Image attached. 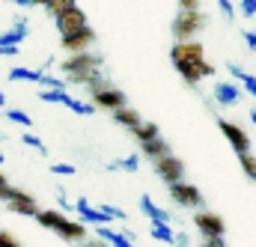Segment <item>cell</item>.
I'll list each match as a JSON object with an SVG mask.
<instances>
[{"instance_id":"6da1fadb","label":"cell","mask_w":256,"mask_h":247,"mask_svg":"<svg viewBox=\"0 0 256 247\" xmlns=\"http://www.w3.org/2000/svg\"><path fill=\"white\" fill-rule=\"evenodd\" d=\"M170 60L176 66V72L188 80V84H200L202 78H212L214 74V66L206 60V51L200 42H176L170 48Z\"/></svg>"},{"instance_id":"7a4b0ae2","label":"cell","mask_w":256,"mask_h":247,"mask_svg":"<svg viewBox=\"0 0 256 247\" xmlns=\"http://www.w3.org/2000/svg\"><path fill=\"white\" fill-rule=\"evenodd\" d=\"M98 66H102V60L86 51V54H74V57L63 60L60 68L66 74V84H84V86H90V92H98V90H104V84L98 78Z\"/></svg>"},{"instance_id":"3957f363","label":"cell","mask_w":256,"mask_h":247,"mask_svg":"<svg viewBox=\"0 0 256 247\" xmlns=\"http://www.w3.org/2000/svg\"><path fill=\"white\" fill-rule=\"evenodd\" d=\"M206 27V15L202 12H179L173 18V39L176 42H194V36Z\"/></svg>"},{"instance_id":"277c9868","label":"cell","mask_w":256,"mask_h":247,"mask_svg":"<svg viewBox=\"0 0 256 247\" xmlns=\"http://www.w3.org/2000/svg\"><path fill=\"white\" fill-rule=\"evenodd\" d=\"M194 226L200 230V236H202V238H224V232H226L224 218H220V214H214V212H206V208L194 214Z\"/></svg>"},{"instance_id":"5b68a950","label":"cell","mask_w":256,"mask_h":247,"mask_svg":"<svg viewBox=\"0 0 256 247\" xmlns=\"http://www.w3.org/2000/svg\"><path fill=\"white\" fill-rule=\"evenodd\" d=\"M218 128H220V134L230 140V146L236 149V155L250 152V137H248V131H244L242 125L230 122V120H218Z\"/></svg>"},{"instance_id":"8992f818","label":"cell","mask_w":256,"mask_h":247,"mask_svg":"<svg viewBox=\"0 0 256 247\" xmlns=\"http://www.w3.org/2000/svg\"><path fill=\"white\" fill-rule=\"evenodd\" d=\"M155 164V173L170 185H179V182H185V164L176 158V155H167V158H161V161H152Z\"/></svg>"},{"instance_id":"52a82bcc","label":"cell","mask_w":256,"mask_h":247,"mask_svg":"<svg viewBox=\"0 0 256 247\" xmlns=\"http://www.w3.org/2000/svg\"><path fill=\"white\" fill-rule=\"evenodd\" d=\"M170 200L182 208H200L202 206V194L196 185H188V182H179V185H170Z\"/></svg>"},{"instance_id":"ba28073f","label":"cell","mask_w":256,"mask_h":247,"mask_svg":"<svg viewBox=\"0 0 256 247\" xmlns=\"http://www.w3.org/2000/svg\"><path fill=\"white\" fill-rule=\"evenodd\" d=\"M92 42H96V30H92V27H84V30H78V33H72V36H63V39H60L63 51H68V57H74V54H86Z\"/></svg>"},{"instance_id":"9c48e42d","label":"cell","mask_w":256,"mask_h":247,"mask_svg":"<svg viewBox=\"0 0 256 247\" xmlns=\"http://www.w3.org/2000/svg\"><path fill=\"white\" fill-rule=\"evenodd\" d=\"M27 33H30V18H27V15H18V18H12L9 30L0 33V45H6V48H21V42L27 39Z\"/></svg>"},{"instance_id":"30bf717a","label":"cell","mask_w":256,"mask_h":247,"mask_svg":"<svg viewBox=\"0 0 256 247\" xmlns=\"http://www.w3.org/2000/svg\"><path fill=\"white\" fill-rule=\"evenodd\" d=\"M212 96H214V102H218L220 108H236V104L242 102L244 90H242V84H236V80H220V84H214Z\"/></svg>"},{"instance_id":"8fae6325","label":"cell","mask_w":256,"mask_h":247,"mask_svg":"<svg viewBox=\"0 0 256 247\" xmlns=\"http://www.w3.org/2000/svg\"><path fill=\"white\" fill-rule=\"evenodd\" d=\"M92 104H96V110H120V108H126V96L120 92V90H114V86H104V90H98V92H92V98H90Z\"/></svg>"},{"instance_id":"7c38bea8","label":"cell","mask_w":256,"mask_h":247,"mask_svg":"<svg viewBox=\"0 0 256 247\" xmlns=\"http://www.w3.org/2000/svg\"><path fill=\"white\" fill-rule=\"evenodd\" d=\"M57 21V30H60V39L63 36H72V33H78V30H84V27H90L86 24V15H84V9H68V12H63L60 18H54Z\"/></svg>"},{"instance_id":"4fadbf2b","label":"cell","mask_w":256,"mask_h":247,"mask_svg":"<svg viewBox=\"0 0 256 247\" xmlns=\"http://www.w3.org/2000/svg\"><path fill=\"white\" fill-rule=\"evenodd\" d=\"M74 212H78V218H80V224L86 226V224H92V226H108L110 220L102 214V208H96L86 196H78L74 200Z\"/></svg>"},{"instance_id":"5bb4252c","label":"cell","mask_w":256,"mask_h":247,"mask_svg":"<svg viewBox=\"0 0 256 247\" xmlns=\"http://www.w3.org/2000/svg\"><path fill=\"white\" fill-rule=\"evenodd\" d=\"M96 236L98 242H104L108 247H134V242L128 238L122 230H114V226H96Z\"/></svg>"},{"instance_id":"9a60e30c","label":"cell","mask_w":256,"mask_h":247,"mask_svg":"<svg viewBox=\"0 0 256 247\" xmlns=\"http://www.w3.org/2000/svg\"><path fill=\"white\" fill-rule=\"evenodd\" d=\"M140 212H143L152 224H170V212H164L161 206H155V200H152L149 194L140 196Z\"/></svg>"},{"instance_id":"2e32d148","label":"cell","mask_w":256,"mask_h":247,"mask_svg":"<svg viewBox=\"0 0 256 247\" xmlns=\"http://www.w3.org/2000/svg\"><path fill=\"white\" fill-rule=\"evenodd\" d=\"M226 68H230V74H232V78L242 84V90H244V92H248V96H250V98L256 102V74L244 72L238 62H226Z\"/></svg>"},{"instance_id":"e0dca14e","label":"cell","mask_w":256,"mask_h":247,"mask_svg":"<svg viewBox=\"0 0 256 247\" xmlns=\"http://www.w3.org/2000/svg\"><path fill=\"white\" fill-rule=\"evenodd\" d=\"M57 236H60L63 242H74V244H84V242H86V226H84L80 220H66L63 226L57 230Z\"/></svg>"},{"instance_id":"ac0fdd59","label":"cell","mask_w":256,"mask_h":247,"mask_svg":"<svg viewBox=\"0 0 256 247\" xmlns=\"http://www.w3.org/2000/svg\"><path fill=\"white\" fill-rule=\"evenodd\" d=\"M140 155H143V158H149V161H161V158H167V155H170V146H167V140H164V137H155V140H149V143H143V146H140Z\"/></svg>"},{"instance_id":"d6986e66","label":"cell","mask_w":256,"mask_h":247,"mask_svg":"<svg viewBox=\"0 0 256 247\" xmlns=\"http://www.w3.org/2000/svg\"><path fill=\"white\" fill-rule=\"evenodd\" d=\"M9 212H12V214H24V218H36L42 208L36 206V200H33L30 194H21L18 200H12V202H9Z\"/></svg>"},{"instance_id":"ffe728a7","label":"cell","mask_w":256,"mask_h":247,"mask_svg":"<svg viewBox=\"0 0 256 247\" xmlns=\"http://www.w3.org/2000/svg\"><path fill=\"white\" fill-rule=\"evenodd\" d=\"M36 220H39V224H42L45 230H54V232H57V230L63 226L68 218H66L63 212H57V208H42V212L36 214Z\"/></svg>"},{"instance_id":"44dd1931","label":"cell","mask_w":256,"mask_h":247,"mask_svg":"<svg viewBox=\"0 0 256 247\" xmlns=\"http://www.w3.org/2000/svg\"><path fill=\"white\" fill-rule=\"evenodd\" d=\"M9 80L39 84V80H42V72H39V68H27V66H12V68H9Z\"/></svg>"},{"instance_id":"7402d4cb","label":"cell","mask_w":256,"mask_h":247,"mask_svg":"<svg viewBox=\"0 0 256 247\" xmlns=\"http://www.w3.org/2000/svg\"><path fill=\"white\" fill-rule=\"evenodd\" d=\"M108 170H114V173H137L140 170V155H126V158L108 161Z\"/></svg>"},{"instance_id":"603a6c76","label":"cell","mask_w":256,"mask_h":247,"mask_svg":"<svg viewBox=\"0 0 256 247\" xmlns=\"http://www.w3.org/2000/svg\"><path fill=\"white\" fill-rule=\"evenodd\" d=\"M114 122L126 125L128 131H134L137 125H143V120H140V114H137V110H131V108H120V110H114Z\"/></svg>"},{"instance_id":"cb8c5ba5","label":"cell","mask_w":256,"mask_h":247,"mask_svg":"<svg viewBox=\"0 0 256 247\" xmlns=\"http://www.w3.org/2000/svg\"><path fill=\"white\" fill-rule=\"evenodd\" d=\"M131 137L143 146V143H149V140H155V137H161V134H158V125L155 122H143V125H137V128L131 131Z\"/></svg>"},{"instance_id":"d4e9b609","label":"cell","mask_w":256,"mask_h":247,"mask_svg":"<svg viewBox=\"0 0 256 247\" xmlns=\"http://www.w3.org/2000/svg\"><path fill=\"white\" fill-rule=\"evenodd\" d=\"M63 108H68V110L78 114V116H92V114H96V104H92V102H84V98H74V96H68V102H66Z\"/></svg>"},{"instance_id":"484cf974","label":"cell","mask_w":256,"mask_h":247,"mask_svg":"<svg viewBox=\"0 0 256 247\" xmlns=\"http://www.w3.org/2000/svg\"><path fill=\"white\" fill-rule=\"evenodd\" d=\"M149 236H152L155 242H164V244H173V242H176V232L170 230V224H152V226H149Z\"/></svg>"},{"instance_id":"4316f807","label":"cell","mask_w":256,"mask_h":247,"mask_svg":"<svg viewBox=\"0 0 256 247\" xmlns=\"http://www.w3.org/2000/svg\"><path fill=\"white\" fill-rule=\"evenodd\" d=\"M3 114H6V120H9V122L21 125V128H30V125H33V120H30V114H24L21 108H6Z\"/></svg>"},{"instance_id":"83f0119b","label":"cell","mask_w":256,"mask_h":247,"mask_svg":"<svg viewBox=\"0 0 256 247\" xmlns=\"http://www.w3.org/2000/svg\"><path fill=\"white\" fill-rule=\"evenodd\" d=\"M39 98L48 102V104H66L68 102V92L66 90H39Z\"/></svg>"},{"instance_id":"f1b7e54d","label":"cell","mask_w":256,"mask_h":247,"mask_svg":"<svg viewBox=\"0 0 256 247\" xmlns=\"http://www.w3.org/2000/svg\"><path fill=\"white\" fill-rule=\"evenodd\" d=\"M42 90H66V78H57L51 72H42V80H39Z\"/></svg>"},{"instance_id":"f546056e","label":"cell","mask_w":256,"mask_h":247,"mask_svg":"<svg viewBox=\"0 0 256 247\" xmlns=\"http://www.w3.org/2000/svg\"><path fill=\"white\" fill-rule=\"evenodd\" d=\"M238 161H242V170H244V176L256 182V155L244 152V155H238Z\"/></svg>"},{"instance_id":"4dcf8cb0","label":"cell","mask_w":256,"mask_h":247,"mask_svg":"<svg viewBox=\"0 0 256 247\" xmlns=\"http://www.w3.org/2000/svg\"><path fill=\"white\" fill-rule=\"evenodd\" d=\"M21 143H24V146H30V149H36V152H42V155H48L45 143H42V140H39L33 131H24V134H21Z\"/></svg>"},{"instance_id":"1f68e13d","label":"cell","mask_w":256,"mask_h":247,"mask_svg":"<svg viewBox=\"0 0 256 247\" xmlns=\"http://www.w3.org/2000/svg\"><path fill=\"white\" fill-rule=\"evenodd\" d=\"M74 6H78V3H74V0H54V3H51V6H48V12H51V15H54V18H60V15H63V12H68V9H74Z\"/></svg>"},{"instance_id":"d6a6232c","label":"cell","mask_w":256,"mask_h":247,"mask_svg":"<svg viewBox=\"0 0 256 247\" xmlns=\"http://www.w3.org/2000/svg\"><path fill=\"white\" fill-rule=\"evenodd\" d=\"M98 208H102V214H104L108 220H126V212L116 208V206H98Z\"/></svg>"},{"instance_id":"836d02e7","label":"cell","mask_w":256,"mask_h":247,"mask_svg":"<svg viewBox=\"0 0 256 247\" xmlns=\"http://www.w3.org/2000/svg\"><path fill=\"white\" fill-rule=\"evenodd\" d=\"M238 9L244 18H256V0H238Z\"/></svg>"},{"instance_id":"e575fe53","label":"cell","mask_w":256,"mask_h":247,"mask_svg":"<svg viewBox=\"0 0 256 247\" xmlns=\"http://www.w3.org/2000/svg\"><path fill=\"white\" fill-rule=\"evenodd\" d=\"M54 176H74V164H51Z\"/></svg>"},{"instance_id":"d590c367","label":"cell","mask_w":256,"mask_h":247,"mask_svg":"<svg viewBox=\"0 0 256 247\" xmlns=\"http://www.w3.org/2000/svg\"><path fill=\"white\" fill-rule=\"evenodd\" d=\"M218 6H220V12H224V18H226V21H232V18H236V6H232V0H218Z\"/></svg>"},{"instance_id":"8d00e7d4","label":"cell","mask_w":256,"mask_h":247,"mask_svg":"<svg viewBox=\"0 0 256 247\" xmlns=\"http://www.w3.org/2000/svg\"><path fill=\"white\" fill-rule=\"evenodd\" d=\"M0 247H21V242L12 236V232H6V230H0Z\"/></svg>"},{"instance_id":"74e56055","label":"cell","mask_w":256,"mask_h":247,"mask_svg":"<svg viewBox=\"0 0 256 247\" xmlns=\"http://www.w3.org/2000/svg\"><path fill=\"white\" fill-rule=\"evenodd\" d=\"M179 12H200V0H179Z\"/></svg>"},{"instance_id":"f35d334b","label":"cell","mask_w":256,"mask_h":247,"mask_svg":"<svg viewBox=\"0 0 256 247\" xmlns=\"http://www.w3.org/2000/svg\"><path fill=\"white\" fill-rule=\"evenodd\" d=\"M242 39H244L248 51H256V30H244V33H242Z\"/></svg>"},{"instance_id":"ab89813d","label":"cell","mask_w":256,"mask_h":247,"mask_svg":"<svg viewBox=\"0 0 256 247\" xmlns=\"http://www.w3.org/2000/svg\"><path fill=\"white\" fill-rule=\"evenodd\" d=\"M173 247H191V236H188V232H176V242H173Z\"/></svg>"},{"instance_id":"60d3db41","label":"cell","mask_w":256,"mask_h":247,"mask_svg":"<svg viewBox=\"0 0 256 247\" xmlns=\"http://www.w3.org/2000/svg\"><path fill=\"white\" fill-rule=\"evenodd\" d=\"M200 247H226L224 238H200Z\"/></svg>"},{"instance_id":"b9f144b4","label":"cell","mask_w":256,"mask_h":247,"mask_svg":"<svg viewBox=\"0 0 256 247\" xmlns=\"http://www.w3.org/2000/svg\"><path fill=\"white\" fill-rule=\"evenodd\" d=\"M57 200H60V208H68V212H74V202H72V200H66V194H63V190L57 194Z\"/></svg>"},{"instance_id":"7bdbcfd3","label":"cell","mask_w":256,"mask_h":247,"mask_svg":"<svg viewBox=\"0 0 256 247\" xmlns=\"http://www.w3.org/2000/svg\"><path fill=\"white\" fill-rule=\"evenodd\" d=\"M18 54V48H6V45H0V57H15Z\"/></svg>"},{"instance_id":"ee69618b","label":"cell","mask_w":256,"mask_h":247,"mask_svg":"<svg viewBox=\"0 0 256 247\" xmlns=\"http://www.w3.org/2000/svg\"><path fill=\"white\" fill-rule=\"evenodd\" d=\"M9 3H15V6H21V9H30V6H36L33 0H9Z\"/></svg>"},{"instance_id":"f6af8a7d","label":"cell","mask_w":256,"mask_h":247,"mask_svg":"<svg viewBox=\"0 0 256 247\" xmlns=\"http://www.w3.org/2000/svg\"><path fill=\"white\" fill-rule=\"evenodd\" d=\"M33 3H36V6H45V9H48V6H51L54 0H33Z\"/></svg>"},{"instance_id":"bcb514c9","label":"cell","mask_w":256,"mask_h":247,"mask_svg":"<svg viewBox=\"0 0 256 247\" xmlns=\"http://www.w3.org/2000/svg\"><path fill=\"white\" fill-rule=\"evenodd\" d=\"M250 122L256 125V108H254V110H250Z\"/></svg>"},{"instance_id":"7dc6e473","label":"cell","mask_w":256,"mask_h":247,"mask_svg":"<svg viewBox=\"0 0 256 247\" xmlns=\"http://www.w3.org/2000/svg\"><path fill=\"white\" fill-rule=\"evenodd\" d=\"M3 104H6V96H3V92H0V108H3Z\"/></svg>"},{"instance_id":"c3c4849f","label":"cell","mask_w":256,"mask_h":247,"mask_svg":"<svg viewBox=\"0 0 256 247\" xmlns=\"http://www.w3.org/2000/svg\"><path fill=\"white\" fill-rule=\"evenodd\" d=\"M3 140H6V134H3V131H0V143H3Z\"/></svg>"},{"instance_id":"681fc988","label":"cell","mask_w":256,"mask_h":247,"mask_svg":"<svg viewBox=\"0 0 256 247\" xmlns=\"http://www.w3.org/2000/svg\"><path fill=\"white\" fill-rule=\"evenodd\" d=\"M3 161H6V158H3V152H0V164H3Z\"/></svg>"}]
</instances>
